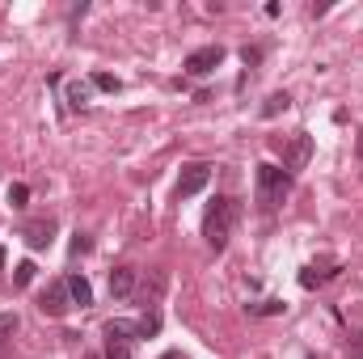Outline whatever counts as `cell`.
<instances>
[{"label": "cell", "mask_w": 363, "mask_h": 359, "mask_svg": "<svg viewBox=\"0 0 363 359\" xmlns=\"http://www.w3.org/2000/svg\"><path fill=\"white\" fill-rule=\"evenodd\" d=\"M237 216H241V203H237V199H228V194H220V199L207 207V220H203V237H207V245H211L216 254L228 245Z\"/></svg>", "instance_id": "6da1fadb"}, {"label": "cell", "mask_w": 363, "mask_h": 359, "mask_svg": "<svg viewBox=\"0 0 363 359\" xmlns=\"http://www.w3.org/2000/svg\"><path fill=\"white\" fill-rule=\"evenodd\" d=\"M291 194V174L279 165H258V203L262 207H279Z\"/></svg>", "instance_id": "7a4b0ae2"}, {"label": "cell", "mask_w": 363, "mask_h": 359, "mask_svg": "<svg viewBox=\"0 0 363 359\" xmlns=\"http://www.w3.org/2000/svg\"><path fill=\"white\" fill-rule=\"evenodd\" d=\"M135 326L131 321H106V359H131V343H135Z\"/></svg>", "instance_id": "3957f363"}, {"label": "cell", "mask_w": 363, "mask_h": 359, "mask_svg": "<svg viewBox=\"0 0 363 359\" xmlns=\"http://www.w3.org/2000/svg\"><path fill=\"white\" fill-rule=\"evenodd\" d=\"M38 309H43L47 317H68V309H72V296H68V283H64V279H55V283H47V287L38 292Z\"/></svg>", "instance_id": "277c9868"}, {"label": "cell", "mask_w": 363, "mask_h": 359, "mask_svg": "<svg viewBox=\"0 0 363 359\" xmlns=\"http://www.w3.org/2000/svg\"><path fill=\"white\" fill-rule=\"evenodd\" d=\"M308 157H313V136L308 131H296L291 140H287V148H283V170H304L308 165Z\"/></svg>", "instance_id": "5b68a950"}, {"label": "cell", "mask_w": 363, "mask_h": 359, "mask_svg": "<svg viewBox=\"0 0 363 359\" xmlns=\"http://www.w3.org/2000/svg\"><path fill=\"white\" fill-rule=\"evenodd\" d=\"M220 64H224V47H199V51L186 55V72H190V77H207V72H216Z\"/></svg>", "instance_id": "8992f818"}, {"label": "cell", "mask_w": 363, "mask_h": 359, "mask_svg": "<svg viewBox=\"0 0 363 359\" xmlns=\"http://www.w3.org/2000/svg\"><path fill=\"white\" fill-rule=\"evenodd\" d=\"M207 182H211V165H203V161L186 165V170H182V178H178V199H190V194H199Z\"/></svg>", "instance_id": "52a82bcc"}, {"label": "cell", "mask_w": 363, "mask_h": 359, "mask_svg": "<svg viewBox=\"0 0 363 359\" xmlns=\"http://www.w3.org/2000/svg\"><path fill=\"white\" fill-rule=\"evenodd\" d=\"M21 237H26L30 250H47V245L55 241V220H30V224L21 228Z\"/></svg>", "instance_id": "ba28073f"}, {"label": "cell", "mask_w": 363, "mask_h": 359, "mask_svg": "<svg viewBox=\"0 0 363 359\" xmlns=\"http://www.w3.org/2000/svg\"><path fill=\"white\" fill-rule=\"evenodd\" d=\"M135 267H118V270H110V296L114 300H127V296H135Z\"/></svg>", "instance_id": "9c48e42d"}, {"label": "cell", "mask_w": 363, "mask_h": 359, "mask_svg": "<svg viewBox=\"0 0 363 359\" xmlns=\"http://www.w3.org/2000/svg\"><path fill=\"white\" fill-rule=\"evenodd\" d=\"M64 283H68V296H72V304H81V309H89V304H93V287H89V279L72 270V275H68Z\"/></svg>", "instance_id": "30bf717a"}, {"label": "cell", "mask_w": 363, "mask_h": 359, "mask_svg": "<svg viewBox=\"0 0 363 359\" xmlns=\"http://www.w3.org/2000/svg\"><path fill=\"white\" fill-rule=\"evenodd\" d=\"M165 283H169V275L157 267L152 275H148V283L140 287V300H144V304H157V300H161V292H165Z\"/></svg>", "instance_id": "8fae6325"}, {"label": "cell", "mask_w": 363, "mask_h": 359, "mask_svg": "<svg viewBox=\"0 0 363 359\" xmlns=\"http://www.w3.org/2000/svg\"><path fill=\"white\" fill-rule=\"evenodd\" d=\"M338 263H330V267H304L300 270V287H321V283H325V279H334V275H338Z\"/></svg>", "instance_id": "7c38bea8"}, {"label": "cell", "mask_w": 363, "mask_h": 359, "mask_svg": "<svg viewBox=\"0 0 363 359\" xmlns=\"http://www.w3.org/2000/svg\"><path fill=\"white\" fill-rule=\"evenodd\" d=\"M17 330H21V317H17V313H0V351L13 343Z\"/></svg>", "instance_id": "4fadbf2b"}, {"label": "cell", "mask_w": 363, "mask_h": 359, "mask_svg": "<svg viewBox=\"0 0 363 359\" xmlns=\"http://www.w3.org/2000/svg\"><path fill=\"white\" fill-rule=\"evenodd\" d=\"M68 106L72 110H85L89 106V85L85 81H68Z\"/></svg>", "instance_id": "5bb4252c"}, {"label": "cell", "mask_w": 363, "mask_h": 359, "mask_svg": "<svg viewBox=\"0 0 363 359\" xmlns=\"http://www.w3.org/2000/svg\"><path fill=\"white\" fill-rule=\"evenodd\" d=\"M287 106H291V97H287V93H271V97H267V106H262V114L274 118V114H283Z\"/></svg>", "instance_id": "9a60e30c"}, {"label": "cell", "mask_w": 363, "mask_h": 359, "mask_svg": "<svg viewBox=\"0 0 363 359\" xmlns=\"http://www.w3.org/2000/svg\"><path fill=\"white\" fill-rule=\"evenodd\" d=\"M93 89L118 93V89H123V81H118V77H110V72H93Z\"/></svg>", "instance_id": "2e32d148"}, {"label": "cell", "mask_w": 363, "mask_h": 359, "mask_svg": "<svg viewBox=\"0 0 363 359\" xmlns=\"http://www.w3.org/2000/svg\"><path fill=\"white\" fill-rule=\"evenodd\" d=\"M157 330H161V313H157V309H152V313H148V317H144V321H140V326H135V334H140V338H152V334H157Z\"/></svg>", "instance_id": "e0dca14e"}, {"label": "cell", "mask_w": 363, "mask_h": 359, "mask_svg": "<svg viewBox=\"0 0 363 359\" xmlns=\"http://www.w3.org/2000/svg\"><path fill=\"white\" fill-rule=\"evenodd\" d=\"M34 263H30V258H26V263H17V267H13V283H17V287H30V279H34Z\"/></svg>", "instance_id": "ac0fdd59"}, {"label": "cell", "mask_w": 363, "mask_h": 359, "mask_svg": "<svg viewBox=\"0 0 363 359\" xmlns=\"http://www.w3.org/2000/svg\"><path fill=\"white\" fill-rule=\"evenodd\" d=\"M287 304L283 300H262V304H250V313H258V317H279Z\"/></svg>", "instance_id": "d6986e66"}, {"label": "cell", "mask_w": 363, "mask_h": 359, "mask_svg": "<svg viewBox=\"0 0 363 359\" xmlns=\"http://www.w3.org/2000/svg\"><path fill=\"white\" fill-rule=\"evenodd\" d=\"M9 203H13V207H26V203H30V186H26V182H13V186H9Z\"/></svg>", "instance_id": "ffe728a7"}, {"label": "cell", "mask_w": 363, "mask_h": 359, "mask_svg": "<svg viewBox=\"0 0 363 359\" xmlns=\"http://www.w3.org/2000/svg\"><path fill=\"white\" fill-rule=\"evenodd\" d=\"M347 359H363V330L347 338Z\"/></svg>", "instance_id": "44dd1931"}, {"label": "cell", "mask_w": 363, "mask_h": 359, "mask_svg": "<svg viewBox=\"0 0 363 359\" xmlns=\"http://www.w3.org/2000/svg\"><path fill=\"white\" fill-rule=\"evenodd\" d=\"M89 250H93V241L85 233H77V237H72V254H89Z\"/></svg>", "instance_id": "7402d4cb"}, {"label": "cell", "mask_w": 363, "mask_h": 359, "mask_svg": "<svg viewBox=\"0 0 363 359\" xmlns=\"http://www.w3.org/2000/svg\"><path fill=\"white\" fill-rule=\"evenodd\" d=\"M241 60H245V64H258V60H262V51H258V47H245V51H241Z\"/></svg>", "instance_id": "603a6c76"}, {"label": "cell", "mask_w": 363, "mask_h": 359, "mask_svg": "<svg viewBox=\"0 0 363 359\" xmlns=\"http://www.w3.org/2000/svg\"><path fill=\"white\" fill-rule=\"evenodd\" d=\"M85 359H97V355H85Z\"/></svg>", "instance_id": "cb8c5ba5"}]
</instances>
